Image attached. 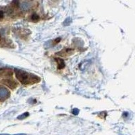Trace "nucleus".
Listing matches in <instances>:
<instances>
[{
	"label": "nucleus",
	"instance_id": "nucleus-1",
	"mask_svg": "<svg viewBox=\"0 0 135 135\" xmlns=\"http://www.w3.org/2000/svg\"><path fill=\"white\" fill-rule=\"evenodd\" d=\"M16 77L17 79L23 85H29V84H34L36 82H39L40 78L31 74L28 73L25 71L15 69Z\"/></svg>",
	"mask_w": 135,
	"mask_h": 135
},
{
	"label": "nucleus",
	"instance_id": "nucleus-2",
	"mask_svg": "<svg viewBox=\"0 0 135 135\" xmlns=\"http://www.w3.org/2000/svg\"><path fill=\"white\" fill-rule=\"evenodd\" d=\"M74 53V50L72 49H62L61 51H59L58 53H57L56 54H58L59 56H62V57H66V56H68L72 55Z\"/></svg>",
	"mask_w": 135,
	"mask_h": 135
},
{
	"label": "nucleus",
	"instance_id": "nucleus-3",
	"mask_svg": "<svg viewBox=\"0 0 135 135\" xmlns=\"http://www.w3.org/2000/svg\"><path fill=\"white\" fill-rule=\"evenodd\" d=\"M10 93L6 88L1 87L0 88V99H5L9 97Z\"/></svg>",
	"mask_w": 135,
	"mask_h": 135
},
{
	"label": "nucleus",
	"instance_id": "nucleus-4",
	"mask_svg": "<svg viewBox=\"0 0 135 135\" xmlns=\"http://www.w3.org/2000/svg\"><path fill=\"white\" fill-rule=\"evenodd\" d=\"M3 83L5 85L9 87L10 88H14L17 87L16 82H15L14 81L11 80H3Z\"/></svg>",
	"mask_w": 135,
	"mask_h": 135
},
{
	"label": "nucleus",
	"instance_id": "nucleus-5",
	"mask_svg": "<svg viewBox=\"0 0 135 135\" xmlns=\"http://www.w3.org/2000/svg\"><path fill=\"white\" fill-rule=\"evenodd\" d=\"M12 71L10 70H5V69H1L0 70V76H12Z\"/></svg>",
	"mask_w": 135,
	"mask_h": 135
},
{
	"label": "nucleus",
	"instance_id": "nucleus-6",
	"mask_svg": "<svg viewBox=\"0 0 135 135\" xmlns=\"http://www.w3.org/2000/svg\"><path fill=\"white\" fill-rule=\"evenodd\" d=\"M56 61L58 63V69H62L65 67L64 61L63 59L59 58H56Z\"/></svg>",
	"mask_w": 135,
	"mask_h": 135
},
{
	"label": "nucleus",
	"instance_id": "nucleus-7",
	"mask_svg": "<svg viewBox=\"0 0 135 135\" xmlns=\"http://www.w3.org/2000/svg\"><path fill=\"white\" fill-rule=\"evenodd\" d=\"M39 17L38 15L36 14H34L31 16V20L33 22H37L39 20Z\"/></svg>",
	"mask_w": 135,
	"mask_h": 135
},
{
	"label": "nucleus",
	"instance_id": "nucleus-8",
	"mask_svg": "<svg viewBox=\"0 0 135 135\" xmlns=\"http://www.w3.org/2000/svg\"><path fill=\"white\" fill-rule=\"evenodd\" d=\"M21 8H22V9L23 10H27L29 9V5L27 3H24L22 4Z\"/></svg>",
	"mask_w": 135,
	"mask_h": 135
},
{
	"label": "nucleus",
	"instance_id": "nucleus-9",
	"mask_svg": "<svg viewBox=\"0 0 135 135\" xmlns=\"http://www.w3.org/2000/svg\"><path fill=\"white\" fill-rule=\"evenodd\" d=\"M4 16H5V12H4V10L0 9V20H1L2 18H3Z\"/></svg>",
	"mask_w": 135,
	"mask_h": 135
},
{
	"label": "nucleus",
	"instance_id": "nucleus-10",
	"mask_svg": "<svg viewBox=\"0 0 135 135\" xmlns=\"http://www.w3.org/2000/svg\"><path fill=\"white\" fill-rule=\"evenodd\" d=\"M79 112V110L77 109H74L73 110V114H78V113Z\"/></svg>",
	"mask_w": 135,
	"mask_h": 135
}]
</instances>
